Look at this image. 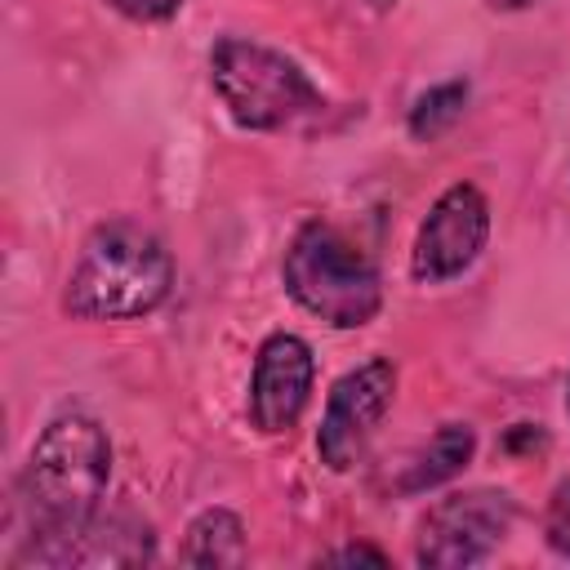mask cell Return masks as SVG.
I'll return each mask as SVG.
<instances>
[{
	"mask_svg": "<svg viewBox=\"0 0 570 570\" xmlns=\"http://www.w3.org/2000/svg\"><path fill=\"white\" fill-rule=\"evenodd\" d=\"M494 9H521V4H530V0H490Z\"/></svg>",
	"mask_w": 570,
	"mask_h": 570,
	"instance_id": "5bb4252c",
	"label": "cell"
},
{
	"mask_svg": "<svg viewBox=\"0 0 570 570\" xmlns=\"http://www.w3.org/2000/svg\"><path fill=\"white\" fill-rule=\"evenodd\" d=\"M325 561H334V566H352V561H370V566H383L387 557H383L379 548H365V543H356V548H343V552H330Z\"/></svg>",
	"mask_w": 570,
	"mask_h": 570,
	"instance_id": "4fadbf2b",
	"label": "cell"
},
{
	"mask_svg": "<svg viewBox=\"0 0 570 570\" xmlns=\"http://www.w3.org/2000/svg\"><path fill=\"white\" fill-rule=\"evenodd\" d=\"M463 102H468V85H463V80H445V85L428 89V94L410 107V134H414V138H436V134H445V129L463 116Z\"/></svg>",
	"mask_w": 570,
	"mask_h": 570,
	"instance_id": "8fae6325",
	"label": "cell"
},
{
	"mask_svg": "<svg viewBox=\"0 0 570 570\" xmlns=\"http://www.w3.org/2000/svg\"><path fill=\"white\" fill-rule=\"evenodd\" d=\"M370 4H374V9H387V4H392V0H370Z\"/></svg>",
	"mask_w": 570,
	"mask_h": 570,
	"instance_id": "9a60e30c",
	"label": "cell"
},
{
	"mask_svg": "<svg viewBox=\"0 0 570 570\" xmlns=\"http://www.w3.org/2000/svg\"><path fill=\"white\" fill-rule=\"evenodd\" d=\"M543 534H548V548L570 557V481L557 485L552 503H548V521H543Z\"/></svg>",
	"mask_w": 570,
	"mask_h": 570,
	"instance_id": "7c38bea8",
	"label": "cell"
},
{
	"mask_svg": "<svg viewBox=\"0 0 570 570\" xmlns=\"http://www.w3.org/2000/svg\"><path fill=\"white\" fill-rule=\"evenodd\" d=\"M285 289L334 330L374 321L383 303L379 267L330 223H303L285 249Z\"/></svg>",
	"mask_w": 570,
	"mask_h": 570,
	"instance_id": "3957f363",
	"label": "cell"
},
{
	"mask_svg": "<svg viewBox=\"0 0 570 570\" xmlns=\"http://www.w3.org/2000/svg\"><path fill=\"white\" fill-rule=\"evenodd\" d=\"M312 379H316V365H312V352L303 338L294 334H272L258 356H254V379H249V419L258 432L276 436V432H289L312 396Z\"/></svg>",
	"mask_w": 570,
	"mask_h": 570,
	"instance_id": "ba28073f",
	"label": "cell"
},
{
	"mask_svg": "<svg viewBox=\"0 0 570 570\" xmlns=\"http://www.w3.org/2000/svg\"><path fill=\"white\" fill-rule=\"evenodd\" d=\"M392 396H396L392 361L379 356V361H365V365L347 370L330 387V401H325V419H321V432H316L321 463L334 468V472H347L361 459V450L370 445L374 428L383 423Z\"/></svg>",
	"mask_w": 570,
	"mask_h": 570,
	"instance_id": "8992f818",
	"label": "cell"
},
{
	"mask_svg": "<svg viewBox=\"0 0 570 570\" xmlns=\"http://www.w3.org/2000/svg\"><path fill=\"white\" fill-rule=\"evenodd\" d=\"M111 445L107 432L89 414H58L40 441L31 445L22 472V508L31 521L27 548L18 566H71L80 534L98 517V499L107 490Z\"/></svg>",
	"mask_w": 570,
	"mask_h": 570,
	"instance_id": "6da1fadb",
	"label": "cell"
},
{
	"mask_svg": "<svg viewBox=\"0 0 570 570\" xmlns=\"http://www.w3.org/2000/svg\"><path fill=\"white\" fill-rule=\"evenodd\" d=\"M472 450H476V432H472L468 423H445V428H436L432 441H428V445L414 454V463L405 468L401 490H405V494H419V490H432V485L459 476V472L468 468Z\"/></svg>",
	"mask_w": 570,
	"mask_h": 570,
	"instance_id": "9c48e42d",
	"label": "cell"
},
{
	"mask_svg": "<svg viewBox=\"0 0 570 570\" xmlns=\"http://www.w3.org/2000/svg\"><path fill=\"white\" fill-rule=\"evenodd\" d=\"M174 281L169 249L138 223H102L62 289V307L80 321H129L165 303Z\"/></svg>",
	"mask_w": 570,
	"mask_h": 570,
	"instance_id": "7a4b0ae2",
	"label": "cell"
},
{
	"mask_svg": "<svg viewBox=\"0 0 570 570\" xmlns=\"http://www.w3.org/2000/svg\"><path fill=\"white\" fill-rule=\"evenodd\" d=\"M490 236V205L472 183H454L436 196V205L428 209L419 236H414V276L428 285H441L459 272H468L476 263V254L485 249Z\"/></svg>",
	"mask_w": 570,
	"mask_h": 570,
	"instance_id": "52a82bcc",
	"label": "cell"
},
{
	"mask_svg": "<svg viewBox=\"0 0 570 570\" xmlns=\"http://www.w3.org/2000/svg\"><path fill=\"white\" fill-rule=\"evenodd\" d=\"M209 76L223 107L245 129H285L321 111V94L303 67L254 40H218L209 53Z\"/></svg>",
	"mask_w": 570,
	"mask_h": 570,
	"instance_id": "277c9868",
	"label": "cell"
},
{
	"mask_svg": "<svg viewBox=\"0 0 570 570\" xmlns=\"http://www.w3.org/2000/svg\"><path fill=\"white\" fill-rule=\"evenodd\" d=\"M566 410H570V392H566Z\"/></svg>",
	"mask_w": 570,
	"mask_h": 570,
	"instance_id": "2e32d148",
	"label": "cell"
},
{
	"mask_svg": "<svg viewBox=\"0 0 570 570\" xmlns=\"http://www.w3.org/2000/svg\"><path fill=\"white\" fill-rule=\"evenodd\" d=\"M183 561L191 566H240L245 561V525L227 508H205L183 539Z\"/></svg>",
	"mask_w": 570,
	"mask_h": 570,
	"instance_id": "30bf717a",
	"label": "cell"
},
{
	"mask_svg": "<svg viewBox=\"0 0 570 570\" xmlns=\"http://www.w3.org/2000/svg\"><path fill=\"white\" fill-rule=\"evenodd\" d=\"M512 525V499L503 490H468L441 499L419 525V566L459 570L485 561Z\"/></svg>",
	"mask_w": 570,
	"mask_h": 570,
	"instance_id": "5b68a950",
	"label": "cell"
}]
</instances>
